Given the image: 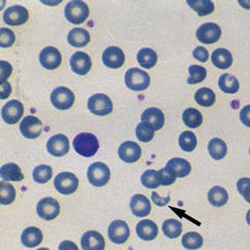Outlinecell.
<instances>
[{"label":"cell","instance_id":"obj_23","mask_svg":"<svg viewBox=\"0 0 250 250\" xmlns=\"http://www.w3.org/2000/svg\"><path fill=\"white\" fill-rule=\"evenodd\" d=\"M158 226L149 219H144L136 226L137 236L144 241H151L158 236Z\"/></svg>","mask_w":250,"mask_h":250},{"label":"cell","instance_id":"obj_41","mask_svg":"<svg viewBox=\"0 0 250 250\" xmlns=\"http://www.w3.org/2000/svg\"><path fill=\"white\" fill-rule=\"evenodd\" d=\"M141 182L144 187L147 188H159L160 181L157 170H146L141 176Z\"/></svg>","mask_w":250,"mask_h":250},{"label":"cell","instance_id":"obj_1","mask_svg":"<svg viewBox=\"0 0 250 250\" xmlns=\"http://www.w3.org/2000/svg\"><path fill=\"white\" fill-rule=\"evenodd\" d=\"M73 147L79 155L85 158H91L98 151L99 141L92 133H80L73 139Z\"/></svg>","mask_w":250,"mask_h":250},{"label":"cell","instance_id":"obj_15","mask_svg":"<svg viewBox=\"0 0 250 250\" xmlns=\"http://www.w3.org/2000/svg\"><path fill=\"white\" fill-rule=\"evenodd\" d=\"M40 62L47 70H54L61 65L62 56L59 50L54 46H46L40 55Z\"/></svg>","mask_w":250,"mask_h":250},{"label":"cell","instance_id":"obj_10","mask_svg":"<svg viewBox=\"0 0 250 250\" xmlns=\"http://www.w3.org/2000/svg\"><path fill=\"white\" fill-rule=\"evenodd\" d=\"M29 19L27 8L22 5H14L5 9L3 14V21L9 26H21Z\"/></svg>","mask_w":250,"mask_h":250},{"label":"cell","instance_id":"obj_54","mask_svg":"<svg viewBox=\"0 0 250 250\" xmlns=\"http://www.w3.org/2000/svg\"><path fill=\"white\" fill-rule=\"evenodd\" d=\"M37 250H50V249H47V248H40V249H37Z\"/></svg>","mask_w":250,"mask_h":250},{"label":"cell","instance_id":"obj_8","mask_svg":"<svg viewBox=\"0 0 250 250\" xmlns=\"http://www.w3.org/2000/svg\"><path fill=\"white\" fill-rule=\"evenodd\" d=\"M198 41L204 44H212L218 42L222 36V29L215 23H205L197 30Z\"/></svg>","mask_w":250,"mask_h":250},{"label":"cell","instance_id":"obj_50","mask_svg":"<svg viewBox=\"0 0 250 250\" xmlns=\"http://www.w3.org/2000/svg\"><path fill=\"white\" fill-rule=\"evenodd\" d=\"M151 198H152L153 203H155L158 206H165V205H167L169 203V201H170V197L169 196L166 197V198H161L158 195V193H152Z\"/></svg>","mask_w":250,"mask_h":250},{"label":"cell","instance_id":"obj_40","mask_svg":"<svg viewBox=\"0 0 250 250\" xmlns=\"http://www.w3.org/2000/svg\"><path fill=\"white\" fill-rule=\"evenodd\" d=\"M52 175H53L52 167L46 166V165H41L36 167L32 173L33 179L35 182H37V184H45V182H47L52 178Z\"/></svg>","mask_w":250,"mask_h":250},{"label":"cell","instance_id":"obj_52","mask_svg":"<svg viewBox=\"0 0 250 250\" xmlns=\"http://www.w3.org/2000/svg\"><path fill=\"white\" fill-rule=\"evenodd\" d=\"M239 3H240V5H242L243 7H245L247 9H250V1H243V0H240Z\"/></svg>","mask_w":250,"mask_h":250},{"label":"cell","instance_id":"obj_9","mask_svg":"<svg viewBox=\"0 0 250 250\" xmlns=\"http://www.w3.org/2000/svg\"><path fill=\"white\" fill-rule=\"evenodd\" d=\"M36 211L41 218L53 220L60 213V205L54 198H43L38 202Z\"/></svg>","mask_w":250,"mask_h":250},{"label":"cell","instance_id":"obj_34","mask_svg":"<svg viewBox=\"0 0 250 250\" xmlns=\"http://www.w3.org/2000/svg\"><path fill=\"white\" fill-rule=\"evenodd\" d=\"M215 94L209 88H201L195 94L196 102L201 106L209 107L215 103Z\"/></svg>","mask_w":250,"mask_h":250},{"label":"cell","instance_id":"obj_2","mask_svg":"<svg viewBox=\"0 0 250 250\" xmlns=\"http://www.w3.org/2000/svg\"><path fill=\"white\" fill-rule=\"evenodd\" d=\"M90 15L88 4L80 0H72L65 6V17L70 23L83 24Z\"/></svg>","mask_w":250,"mask_h":250},{"label":"cell","instance_id":"obj_25","mask_svg":"<svg viewBox=\"0 0 250 250\" xmlns=\"http://www.w3.org/2000/svg\"><path fill=\"white\" fill-rule=\"evenodd\" d=\"M211 61L218 69H228L233 64V55L226 49H216L211 55Z\"/></svg>","mask_w":250,"mask_h":250},{"label":"cell","instance_id":"obj_22","mask_svg":"<svg viewBox=\"0 0 250 250\" xmlns=\"http://www.w3.org/2000/svg\"><path fill=\"white\" fill-rule=\"evenodd\" d=\"M166 169L171 173L173 176H175L176 178H182L188 176L190 171H191V166L189 164V162L182 159V158H173L171 159L166 165Z\"/></svg>","mask_w":250,"mask_h":250},{"label":"cell","instance_id":"obj_5","mask_svg":"<svg viewBox=\"0 0 250 250\" xmlns=\"http://www.w3.org/2000/svg\"><path fill=\"white\" fill-rule=\"evenodd\" d=\"M88 109L96 115L103 117L112 112L113 105L107 95L95 94L88 100Z\"/></svg>","mask_w":250,"mask_h":250},{"label":"cell","instance_id":"obj_43","mask_svg":"<svg viewBox=\"0 0 250 250\" xmlns=\"http://www.w3.org/2000/svg\"><path fill=\"white\" fill-rule=\"evenodd\" d=\"M16 41L15 33L8 28L0 29V45L1 47H9Z\"/></svg>","mask_w":250,"mask_h":250},{"label":"cell","instance_id":"obj_49","mask_svg":"<svg viewBox=\"0 0 250 250\" xmlns=\"http://www.w3.org/2000/svg\"><path fill=\"white\" fill-rule=\"evenodd\" d=\"M0 93H1V99H6L9 97V95L12 93V86L9 84V83L6 81L4 83H1V85H0Z\"/></svg>","mask_w":250,"mask_h":250},{"label":"cell","instance_id":"obj_45","mask_svg":"<svg viewBox=\"0 0 250 250\" xmlns=\"http://www.w3.org/2000/svg\"><path fill=\"white\" fill-rule=\"evenodd\" d=\"M158 175H159V181L160 185L162 186H171L175 182L176 177L173 176L171 173L165 168H162L158 171Z\"/></svg>","mask_w":250,"mask_h":250},{"label":"cell","instance_id":"obj_35","mask_svg":"<svg viewBox=\"0 0 250 250\" xmlns=\"http://www.w3.org/2000/svg\"><path fill=\"white\" fill-rule=\"evenodd\" d=\"M163 233L170 239H175L182 233V224L177 219H167L163 224Z\"/></svg>","mask_w":250,"mask_h":250},{"label":"cell","instance_id":"obj_17","mask_svg":"<svg viewBox=\"0 0 250 250\" xmlns=\"http://www.w3.org/2000/svg\"><path fill=\"white\" fill-rule=\"evenodd\" d=\"M104 65L111 69H118L125 63V54L118 46H109L102 55Z\"/></svg>","mask_w":250,"mask_h":250},{"label":"cell","instance_id":"obj_44","mask_svg":"<svg viewBox=\"0 0 250 250\" xmlns=\"http://www.w3.org/2000/svg\"><path fill=\"white\" fill-rule=\"evenodd\" d=\"M237 189L240 195L243 196L245 201L250 203V178H240L237 182Z\"/></svg>","mask_w":250,"mask_h":250},{"label":"cell","instance_id":"obj_31","mask_svg":"<svg viewBox=\"0 0 250 250\" xmlns=\"http://www.w3.org/2000/svg\"><path fill=\"white\" fill-rule=\"evenodd\" d=\"M137 61L139 65L146 69H150L157 64L158 55L152 49H141L137 54Z\"/></svg>","mask_w":250,"mask_h":250},{"label":"cell","instance_id":"obj_39","mask_svg":"<svg viewBox=\"0 0 250 250\" xmlns=\"http://www.w3.org/2000/svg\"><path fill=\"white\" fill-rule=\"evenodd\" d=\"M16 199V189L14 186L6 182H0V202L2 205L12 204Z\"/></svg>","mask_w":250,"mask_h":250},{"label":"cell","instance_id":"obj_24","mask_svg":"<svg viewBox=\"0 0 250 250\" xmlns=\"http://www.w3.org/2000/svg\"><path fill=\"white\" fill-rule=\"evenodd\" d=\"M42 232L36 227H29L25 229L21 236L22 244L28 248H33L42 242Z\"/></svg>","mask_w":250,"mask_h":250},{"label":"cell","instance_id":"obj_4","mask_svg":"<svg viewBox=\"0 0 250 250\" xmlns=\"http://www.w3.org/2000/svg\"><path fill=\"white\" fill-rule=\"evenodd\" d=\"M88 179L94 187H104L110 179V170L104 163H93L88 168Z\"/></svg>","mask_w":250,"mask_h":250},{"label":"cell","instance_id":"obj_38","mask_svg":"<svg viewBox=\"0 0 250 250\" xmlns=\"http://www.w3.org/2000/svg\"><path fill=\"white\" fill-rule=\"evenodd\" d=\"M189 78L188 79V83L196 84L203 82L207 76V70L205 67L200 65H191L188 67Z\"/></svg>","mask_w":250,"mask_h":250},{"label":"cell","instance_id":"obj_36","mask_svg":"<svg viewBox=\"0 0 250 250\" xmlns=\"http://www.w3.org/2000/svg\"><path fill=\"white\" fill-rule=\"evenodd\" d=\"M182 245L188 250H196L202 247L203 245V237L199 233L196 232H189L184 235L182 237Z\"/></svg>","mask_w":250,"mask_h":250},{"label":"cell","instance_id":"obj_53","mask_svg":"<svg viewBox=\"0 0 250 250\" xmlns=\"http://www.w3.org/2000/svg\"><path fill=\"white\" fill-rule=\"evenodd\" d=\"M246 222L250 226V209L247 211V213H246Z\"/></svg>","mask_w":250,"mask_h":250},{"label":"cell","instance_id":"obj_30","mask_svg":"<svg viewBox=\"0 0 250 250\" xmlns=\"http://www.w3.org/2000/svg\"><path fill=\"white\" fill-rule=\"evenodd\" d=\"M218 86L220 90L227 94H236L240 89L238 80L234 75L229 73H225L223 75H220V78L218 80Z\"/></svg>","mask_w":250,"mask_h":250},{"label":"cell","instance_id":"obj_28","mask_svg":"<svg viewBox=\"0 0 250 250\" xmlns=\"http://www.w3.org/2000/svg\"><path fill=\"white\" fill-rule=\"evenodd\" d=\"M229 195L223 187H213L208 191L209 203L214 207H222L228 203Z\"/></svg>","mask_w":250,"mask_h":250},{"label":"cell","instance_id":"obj_37","mask_svg":"<svg viewBox=\"0 0 250 250\" xmlns=\"http://www.w3.org/2000/svg\"><path fill=\"white\" fill-rule=\"evenodd\" d=\"M178 143H179V146L182 150L187 151V152H190V151H193L197 146V137L193 132L185 131L180 134Z\"/></svg>","mask_w":250,"mask_h":250},{"label":"cell","instance_id":"obj_21","mask_svg":"<svg viewBox=\"0 0 250 250\" xmlns=\"http://www.w3.org/2000/svg\"><path fill=\"white\" fill-rule=\"evenodd\" d=\"M82 247L83 250H104V237L96 230H88L82 237Z\"/></svg>","mask_w":250,"mask_h":250},{"label":"cell","instance_id":"obj_46","mask_svg":"<svg viewBox=\"0 0 250 250\" xmlns=\"http://www.w3.org/2000/svg\"><path fill=\"white\" fill-rule=\"evenodd\" d=\"M193 56L196 60L200 62H207L209 59V53L204 46H197L193 52Z\"/></svg>","mask_w":250,"mask_h":250},{"label":"cell","instance_id":"obj_11","mask_svg":"<svg viewBox=\"0 0 250 250\" xmlns=\"http://www.w3.org/2000/svg\"><path fill=\"white\" fill-rule=\"evenodd\" d=\"M20 131L25 138L35 139L42 132V123L40 119L34 117V115H28V117L22 120V123L20 125Z\"/></svg>","mask_w":250,"mask_h":250},{"label":"cell","instance_id":"obj_14","mask_svg":"<svg viewBox=\"0 0 250 250\" xmlns=\"http://www.w3.org/2000/svg\"><path fill=\"white\" fill-rule=\"evenodd\" d=\"M69 139L63 134L52 136L46 142V149L54 157H63L69 151Z\"/></svg>","mask_w":250,"mask_h":250},{"label":"cell","instance_id":"obj_51","mask_svg":"<svg viewBox=\"0 0 250 250\" xmlns=\"http://www.w3.org/2000/svg\"><path fill=\"white\" fill-rule=\"evenodd\" d=\"M59 250H79V247L76 246L75 243L66 240L59 245Z\"/></svg>","mask_w":250,"mask_h":250},{"label":"cell","instance_id":"obj_16","mask_svg":"<svg viewBox=\"0 0 250 250\" xmlns=\"http://www.w3.org/2000/svg\"><path fill=\"white\" fill-rule=\"evenodd\" d=\"M141 123L146 124L153 131L161 130L165 123L164 113L157 107L147 108L141 115Z\"/></svg>","mask_w":250,"mask_h":250},{"label":"cell","instance_id":"obj_29","mask_svg":"<svg viewBox=\"0 0 250 250\" xmlns=\"http://www.w3.org/2000/svg\"><path fill=\"white\" fill-rule=\"evenodd\" d=\"M208 151L211 158L219 161L223 160L228 152V147L227 144L224 140L219 139V138H213L211 139L210 142L208 143Z\"/></svg>","mask_w":250,"mask_h":250},{"label":"cell","instance_id":"obj_26","mask_svg":"<svg viewBox=\"0 0 250 250\" xmlns=\"http://www.w3.org/2000/svg\"><path fill=\"white\" fill-rule=\"evenodd\" d=\"M67 41L75 47H83L90 42V33L83 28H74L68 33Z\"/></svg>","mask_w":250,"mask_h":250},{"label":"cell","instance_id":"obj_13","mask_svg":"<svg viewBox=\"0 0 250 250\" xmlns=\"http://www.w3.org/2000/svg\"><path fill=\"white\" fill-rule=\"evenodd\" d=\"M130 236V229L124 220H114L108 228V237L115 244H124Z\"/></svg>","mask_w":250,"mask_h":250},{"label":"cell","instance_id":"obj_55","mask_svg":"<svg viewBox=\"0 0 250 250\" xmlns=\"http://www.w3.org/2000/svg\"><path fill=\"white\" fill-rule=\"evenodd\" d=\"M249 155H250V148H249Z\"/></svg>","mask_w":250,"mask_h":250},{"label":"cell","instance_id":"obj_12","mask_svg":"<svg viewBox=\"0 0 250 250\" xmlns=\"http://www.w3.org/2000/svg\"><path fill=\"white\" fill-rule=\"evenodd\" d=\"M24 113V106L19 100H12L5 103L1 110V117L8 125H15L21 120Z\"/></svg>","mask_w":250,"mask_h":250},{"label":"cell","instance_id":"obj_3","mask_svg":"<svg viewBox=\"0 0 250 250\" xmlns=\"http://www.w3.org/2000/svg\"><path fill=\"white\" fill-rule=\"evenodd\" d=\"M125 83L132 91H144L148 88L150 83L149 74L138 68H131L125 75Z\"/></svg>","mask_w":250,"mask_h":250},{"label":"cell","instance_id":"obj_19","mask_svg":"<svg viewBox=\"0 0 250 250\" xmlns=\"http://www.w3.org/2000/svg\"><path fill=\"white\" fill-rule=\"evenodd\" d=\"M119 157L126 163H135L141 157V147L134 141L124 142L119 147Z\"/></svg>","mask_w":250,"mask_h":250},{"label":"cell","instance_id":"obj_47","mask_svg":"<svg viewBox=\"0 0 250 250\" xmlns=\"http://www.w3.org/2000/svg\"><path fill=\"white\" fill-rule=\"evenodd\" d=\"M0 65H1V83H4L6 82L8 76L12 74L13 67L8 62L3 60L0 61Z\"/></svg>","mask_w":250,"mask_h":250},{"label":"cell","instance_id":"obj_33","mask_svg":"<svg viewBox=\"0 0 250 250\" xmlns=\"http://www.w3.org/2000/svg\"><path fill=\"white\" fill-rule=\"evenodd\" d=\"M187 3L197 12L200 17L208 16L214 11V3L210 0H188Z\"/></svg>","mask_w":250,"mask_h":250},{"label":"cell","instance_id":"obj_42","mask_svg":"<svg viewBox=\"0 0 250 250\" xmlns=\"http://www.w3.org/2000/svg\"><path fill=\"white\" fill-rule=\"evenodd\" d=\"M153 135H155V131H153L146 124L140 123L136 128V136L139 141L141 142H149L152 140Z\"/></svg>","mask_w":250,"mask_h":250},{"label":"cell","instance_id":"obj_18","mask_svg":"<svg viewBox=\"0 0 250 250\" xmlns=\"http://www.w3.org/2000/svg\"><path fill=\"white\" fill-rule=\"evenodd\" d=\"M70 66L74 73L79 75H85L92 68V60L86 53L76 52L71 56Z\"/></svg>","mask_w":250,"mask_h":250},{"label":"cell","instance_id":"obj_48","mask_svg":"<svg viewBox=\"0 0 250 250\" xmlns=\"http://www.w3.org/2000/svg\"><path fill=\"white\" fill-rule=\"evenodd\" d=\"M240 120L246 127L250 128V104L246 105L240 111Z\"/></svg>","mask_w":250,"mask_h":250},{"label":"cell","instance_id":"obj_27","mask_svg":"<svg viewBox=\"0 0 250 250\" xmlns=\"http://www.w3.org/2000/svg\"><path fill=\"white\" fill-rule=\"evenodd\" d=\"M0 176L5 181H21L24 179L21 168L15 163L3 165L0 169Z\"/></svg>","mask_w":250,"mask_h":250},{"label":"cell","instance_id":"obj_20","mask_svg":"<svg viewBox=\"0 0 250 250\" xmlns=\"http://www.w3.org/2000/svg\"><path fill=\"white\" fill-rule=\"evenodd\" d=\"M132 213L137 217H146L150 213L151 205L147 197L141 194L134 195L130 202Z\"/></svg>","mask_w":250,"mask_h":250},{"label":"cell","instance_id":"obj_7","mask_svg":"<svg viewBox=\"0 0 250 250\" xmlns=\"http://www.w3.org/2000/svg\"><path fill=\"white\" fill-rule=\"evenodd\" d=\"M51 102L57 109H69L74 103V94L68 88L59 86L52 92Z\"/></svg>","mask_w":250,"mask_h":250},{"label":"cell","instance_id":"obj_6","mask_svg":"<svg viewBox=\"0 0 250 250\" xmlns=\"http://www.w3.org/2000/svg\"><path fill=\"white\" fill-rule=\"evenodd\" d=\"M54 186L60 194L71 195L79 188V178L73 173L63 172L56 176Z\"/></svg>","mask_w":250,"mask_h":250},{"label":"cell","instance_id":"obj_32","mask_svg":"<svg viewBox=\"0 0 250 250\" xmlns=\"http://www.w3.org/2000/svg\"><path fill=\"white\" fill-rule=\"evenodd\" d=\"M182 120H184L187 127L196 129L203 123V115L196 108H188L182 114Z\"/></svg>","mask_w":250,"mask_h":250}]
</instances>
